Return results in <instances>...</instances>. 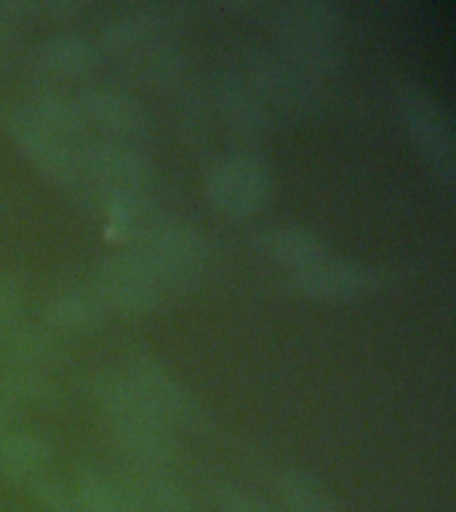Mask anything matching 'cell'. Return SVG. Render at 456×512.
Listing matches in <instances>:
<instances>
[{
  "label": "cell",
  "instance_id": "5",
  "mask_svg": "<svg viewBox=\"0 0 456 512\" xmlns=\"http://www.w3.org/2000/svg\"><path fill=\"white\" fill-rule=\"evenodd\" d=\"M88 291L102 304V310H112L123 318H142L166 302L168 291L155 272L134 254H112L94 264L88 275Z\"/></svg>",
  "mask_w": 456,
  "mask_h": 512
},
{
  "label": "cell",
  "instance_id": "29",
  "mask_svg": "<svg viewBox=\"0 0 456 512\" xmlns=\"http://www.w3.org/2000/svg\"><path fill=\"white\" fill-rule=\"evenodd\" d=\"M8 416H11V411H8L6 403H3V400H0V435H3V432H6V427H8Z\"/></svg>",
  "mask_w": 456,
  "mask_h": 512
},
{
  "label": "cell",
  "instance_id": "8",
  "mask_svg": "<svg viewBox=\"0 0 456 512\" xmlns=\"http://www.w3.org/2000/svg\"><path fill=\"white\" fill-rule=\"evenodd\" d=\"M243 78L254 88L270 112H283L291 118H304L320 104V91L310 75L267 48L246 51Z\"/></svg>",
  "mask_w": 456,
  "mask_h": 512
},
{
  "label": "cell",
  "instance_id": "1",
  "mask_svg": "<svg viewBox=\"0 0 456 512\" xmlns=\"http://www.w3.org/2000/svg\"><path fill=\"white\" fill-rule=\"evenodd\" d=\"M83 387L102 411L107 432L131 467H168L176 459V438L123 371H94Z\"/></svg>",
  "mask_w": 456,
  "mask_h": 512
},
{
  "label": "cell",
  "instance_id": "3",
  "mask_svg": "<svg viewBox=\"0 0 456 512\" xmlns=\"http://www.w3.org/2000/svg\"><path fill=\"white\" fill-rule=\"evenodd\" d=\"M134 254L155 272V278L171 294L187 291L203 278L211 251L198 227L166 219L142 230Z\"/></svg>",
  "mask_w": 456,
  "mask_h": 512
},
{
  "label": "cell",
  "instance_id": "9",
  "mask_svg": "<svg viewBox=\"0 0 456 512\" xmlns=\"http://www.w3.org/2000/svg\"><path fill=\"white\" fill-rule=\"evenodd\" d=\"M75 160L96 195H144L152 184V163L126 142H88L75 150Z\"/></svg>",
  "mask_w": 456,
  "mask_h": 512
},
{
  "label": "cell",
  "instance_id": "18",
  "mask_svg": "<svg viewBox=\"0 0 456 512\" xmlns=\"http://www.w3.org/2000/svg\"><path fill=\"white\" fill-rule=\"evenodd\" d=\"M54 456V446L46 435L35 430H6L0 435V478L30 480L40 478Z\"/></svg>",
  "mask_w": 456,
  "mask_h": 512
},
{
  "label": "cell",
  "instance_id": "2",
  "mask_svg": "<svg viewBox=\"0 0 456 512\" xmlns=\"http://www.w3.org/2000/svg\"><path fill=\"white\" fill-rule=\"evenodd\" d=\"M272 32L280 56L312 80L331 78L342 70V19L331 3L323 0H294L272 8Z\"/></svg>",
  "mask_w": 456,
  "mask_h": 512
},
{
  "label": "cell",
  "instance_id": "17",
  "mask_svg": "<svg viewBox=\"0 0 456 512\" xmlns=\"http://www.w3.org/2000/svg\"><path fill=\"white\" fill-rule=\"evenodd\" d=\"M94 43L72 32H59L51 38L40 40L32 51V67L46 78L70 80L80 78L94 64Z\"/></svg>",
  "mask_w": 456,
  "mask_h": 512
},
{
  "label": "cell",
  "instance_id": "7",
  "mask_svg": "<svg viewBox=\"0 0 456 512\" xmlns=\"http://www.w3.org/2000/svg\"><path fill=\"white\" fill-rule=\"evenodd\" d=\"M123 374L131 379L147 406L168 424L190 432L208 430V411L203 408L195 392L179 376L160 363L152 352L134 350L126 360Z\"/></svg>",
  "mask_w": 456,
  "mask_h": 512
},
{
  "label": "cell",
  "instance_id": "24",
  "mask_svg": "<svg viewBox=\"0 0 456 512\" xmlns=\"http://www.w3.org/2000/svg\"><path fill=\"white\" fill-rule=\"evenodd\" d=\"M278 494L286 512H342L328 488L304 470L280 472Z\"/></svg>",
  "mask_w": 456,
  "mask_h": 512
},
{
  "label": "cell",
  "instance_id": "12",
  "mask_svg": "<svg viewBox=\"0 0 456 512\" xmlns=\"http://www.w3.org/2000/svg\"><path fill=\"white\" fill-rule=\"evenodd\" d=\"M179 16H182V6H174V3H142V6L126 8L102 24V30L96 35V46L102 48L104 54H128L150 43Z\"/></svg>",
  "mask_w": 456,
  "mask_h": 512
},
{
  "label": "cell",
  "instance_id": "27",
  "mask_svg": "<svg viewBox=\"0 0 456 512\" xmlns=\"http://www.w3.org/2000/svg\"><path fill=\"white\" fill-rule=\"evenodd\" d=\"M211 499L219 512H275L264 499L235 483H216L211 488Z\"/></svg>",
  "mask_w": 456,
  "mask_h": 512
},
{
  "label": "cell",
  "instance_id": "13",
  "mask_svg": "<svg viewBox=\"0 0 456 512\" xmlns=\"http://www.w3.org/2000/svg\"><path fill=\"white\" fill-rule=\"evenodd\" d=\"M291 286L307 299H352L376 286V275L355 262L328 256L310 270L291 272Z\"/></svg>",
  "mask_w": 456,
  "mask_h": 512
},
{
  "label": "cell",
  "instance_id": "28",
  "mask_svg": "<svg viewBox=\"0 0 456 512\" xmlns=\"http://www.w3.org/2000/svg\"><path fill=\"white\" fill-rule=\"evenodd\" d=\"M24 310V283L16 275H0V331L19 323Z\"/></svg>",
  "mask_w": 456,
  "mask_h": 512
},
{
  "label": "cell",
  "instance_id": "23",
  "mask_svg": "<svg viewBox=\"0 0 456 512\" xmlns=\"http://www.w3.org/2000/svg\"><path fill=\"white\" fill-rule=\"evenodd\" d=\"M54 355V339L38 326L14 323L0 331V360L6 366L40 368Z\"/></svg>",
  "mask_w": 456,
  "mask_h": 512
},
{
  "label": "cell",
  "instance_id": "19",
  "mask_svg": "<svg viewBox=\"0 0 456 512\" xmlns=\"http://www.w3.org/2000/svg\"><path fill=\"white\" fill-rule=\"evenodd\" d=\"M123 483L142 512H192L190 491L166 467H131Z\"/></svg>",
  "mask_w": 456,
  "mask_h": 512
},
{
  "label": "cell",
  "instance_id": "11",
  "mask_svg": "<svg viewBox=\"0 0 456 512\" xmlns=\"http://www.w3.org/2000/svg\"><path fill=\"white\" fill-rule=\"evenodd\" d=\"M86 123H94L115 142H131L150 134V112L134 94L118 86L96 83L80 88L75 96Z\"/></svg>",
  "mask_w": 456,
  "mask_h": 512
},
{
  "label": "cell",
  "instance_id": "15",
  "mask_svg": "<svg viewBox=\"0 0 456 512\" xmlns=\"http://www.w3.org/2000/svg\"><path fill=\"white\" fill-rule=\"evenodd\" d=\"M259 246L272 262L288 267L291 272L310 270L328 256H334L326 240L318 238L307 227H296V224H280V227L264 230Z\"/></svg>",
  "mask_w": 456,
  "mask_h": 512
},
{
  "label": "cell",
  "instance_id": "10",
  "mask_svg": "<svg viewBox=\"0 0 456 512\" xmlns=\"http://www.w3.org/2000/svg\"><path fill=\"white\" fill-rule=\"evenodd\" d=\"M6 134L11 136V142L19 147V152L38 168L40 174L48 176L51 182H56L64 190H72L78 198L94 200V192L83 182L78 171L75 150L64 139L38 126L22 107H16L6 115Z\"/></svg>",
  "mask_w": 456,
  "mask_h": 512
},
{
  "label": "cell",
  "instance_id": "21",
  "mask_svg": "<svg viewBox=\"0 0 456 512\" xmlns=\"http://www.w3.org/2000/svg\"><path fill=\"white\" fill-rule=\"evenodd\" d=\"M184 67H187L184 51L171 43H144L128 51V78L144 86H166L182 75Z\"/></svg>",
  "mask_w": 456,
  "mask_h": 512
},
{
  "label": "cell",
  "instance_id": "6",
  "mask_svg": "<svg viewBox=\"0 0 456 512\" xmlns=\"http://www.w3.org/2000/svg\"><path fill=\"white\" fill-rule=\"evenodd\" d=\"M203 195L216 214L246 219L259 214L272 195V171L259 155L235 152L208 168Z\"/></svg>",
  "mask_w": 456,
  "mask_h": 512
},
{
  "label": "cell",
  "instance_id": "25",
  "mask_svg": "<svg viewBox=\"0 0 456 512\" xmlns=\"http://www.w3.org/2000/svg\"><path fill=\"white\" fill-rule=\"evenodd\" d=\"M54 398V382L40 368L6 366L0 371V400L6 406H48Z\"/></svg>",
  "mask_w": 456,
  "mask_h": 512
},
{
  "label": "cell",
  "instance_id": "20",
  "mask_svg": "<svg viewBox=\"0 0 456 512\" xmlns=\"http://www.w3.org/2000/svg\"><path fill=\"white\" fill-rule=\"evenodd\" d=\"M70 483L78 494L80 512H142L126 483L107 472L83 470Z\"/></svg>",
  "mask_w": 456,
  "mask_h": 512
},
{
  "label": "cell",
  "instance_id": "16",
  "mask_svg": "<svg viewBox=\"0 0 456 512\" xmlns=\"http://www.w3.org/2000/svg\"><path fill=\"white\" fill-rule=\"evenodd\" d=\"M104 310L88 288H62L43 304V326L54 334L83 336L102 326Z\"/></svg>",
  "mask_w": 456,
  "mask_h": 512
},
{
  "label": "cell",
  "instance_id": "4",
  "mask_svg": "<svg viewBox=\"0 0 456 512\" xmlns=\"http://www.w3.org/2000/svg\"><path fill=\"white\" fill-rule=\"evenodd\" d=\"M395 104L416 150L422 152L443 182H454V120L446 104L416 80H400L395 86Z\"/></svg>",
  "mask_w": 456,
  "mask_h": 512
},
{
  "label": "cell",
  "instance_id": "14",
  "mask_svg": "<svg viewBox=\"0 0 456 512\" xmlns=\"http://www.w3.org/2000/svg\"><path fill=\"white\" fill-rule=\"evenodd\" d=\"M216 107L222 115L224 126L230 128L235 136L254 139L262 136L272 123V112L267 104L259 99L254 88L248 86V80L238 72H227L216 83Z\"/></svg>",
  "mask_w": 456,
  "mask_h": 512
},
{
  "label": "cell",
  "instance_id": "26",
  "mask_svg": "<svg viewBox=\"0 0 456 512\" xmlns=\"http://www.w3.org/2000/svg\"><path fill=\"white\" fill-rule=\"evenodd\" d=\"M27 486H30V494L35 496V502L46 512H80L78 494L67 480L43 478L40 475V478L30 480Z\"/></svg>",
  "mask_w": 456,
  "mask_h": 512
},
{
  "label": "cell",
  "instance_id": "22",
  "mask_svg": "<svg viewBox=\"0 0 456 512\" xmlns=\"http://www.w3.org/2000/svg\"><path fill=\"white\" fill-rule=\"evenodd\" d=\"M22 110L38 126H43L54 136L64 139V142L70 136L83 134V128H86V118H83L78 102L72 96L59 94V91H38V94H32Z\"/></svg>",
  "mask_w": 456,
  "mask_h": 512
}]
</instances>
